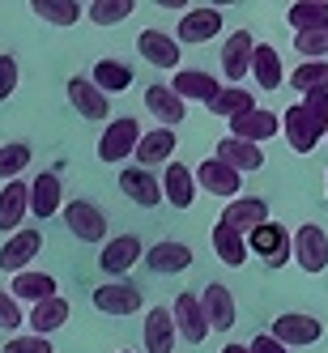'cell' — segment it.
<instances>
[{
  "label": "cell",
  "instance_id": "1",
  "mask_svg": "<svg viewBox=\"0 0 328 353\" xmlns=\"http://www.w3.org/2000/svg\"><path fill=\"white\" fill-rule=\"evenodd\" d=\"M247 247H251V256H260L269 268H282V264L294 260V234L286 230L282 221H264L260 230H251Z\"/></svg>",
  "mask_w": 328,
  "mask_h": 353
},
{
  "label": "cell",
  "instance_id": "2",
  "mask_svg": "<svg viewBox=\"0 0 328 353\" xmlns=\"http://www.w3.org/2000/svg\"><path fill=\"white\" fill-rule=\"evenodd\" d=\"M141 123L133 115H119L107 123V132L98 137V158H103L107 166L111 162H124V158H137V145H141Z\"/></svg>",
  "mask_w": 328,
  "mask_h": 353
},
{
  "label": "cell",
  "instance_id": "3",
  "mask_svg": "<svg viewBox=\"0 0 328 353\" xmlns=\"http://www.w3.org/2000/svg\"><path fill=\"white\" fill-rule=\"evenodd\" d=\"M64 225L77 243H107V213L94 200H68L64 205Z\"/></svg>",
  "mask_w": 328,
  "mask_h": 353
},
{
  "label": "cell",
  "instance_id": "4",
  "mask_svg": "<svg viewBox=\"0 0 328 353\" xmlns=\"http://www.w3.org/2000/svg\"><path fill=\"white\" fill-rule=\"evenodd\" d=\"M273 336L286 349H302V345H316L324 336V323L316 315H302V311H282L273 319Z\"/></svg>",
  "mask_w": 328,
  "mask_h": 353
},
{
  "label": "cell",
  "instance_id": "5",
  "mask_svg": "<svg viewBox=\"0 0 328 353\" xmlns=\"http://www.w3.org/2000/svg\"><path fill=\"white\" fill-rule=\"evenodd\" d=\"M294 264L302 268V272H324L328 268V234L320 230V225L311 221V225H298L294 230Z\"/></svg>",
  "mask_w": 328,
  "mask_h": 353
},
{
  "label": "cell",
  "instance_id": "6",
  "mask_svg": "<svg viewBox=\"0 0 328 353\" xmlns=\"http://www.w3.org/2000/svg\"><path fill=\"white\" fill-rule=\"evenodd\" d=\"M196 183H200V192H209V196H222L226 205H231V200H239L243 174H239V170H231L226 162H218V158H205V162L196 166Z\"/></svg>",
  "mask_w": 328,
  "mask_h": 353
},
{
  "label": "cell",
  "instance_id": "7",
  "mask_svg": "<svg viewBox=\"0 0 328 353\" xmlns=\"http://www.w3.org/2000/svg\"><path fill=\"white\" fill-rule=\"evenodd\" d=\"M39 251H43V234L39 230H17V234L5 239V247H0V268L13 272V276L17 272H30Z\"/></svg>",
  "mask_w": 328,
  "mask_h": 353
},
{
  "label": "cell",
  "instance_id": "8",
  "mask_svg": "<svg viewBox=\"0 0 328 353\" xmlns=\"http://www.w3.org/2000/svg\"><path fill=\"white\" fill-rule=\"evenodd\" d=\"M256 39H251L247 30H235L231 39L222 43V77L226 81H243L251 72V60H256Z\"/></svg>",
  "mask_w": 328,
  "mask_h": 353
},
{
  "label": "cell",
  "instance_id": "9",
  "mask_svg": "<svg viewBox=\"0 0 328 353\" xmlns=\"http://www.w3.org/2000/svg\"><path fill=\"white\" fill-rule=\"evenodd\" d=\"M141 302H145L141 285H133V281H107L94 290V307L103 315H137Z\"/></svg>",
  "mask_w": 328,
  "mask_h": 353
},
{
  "label": "cell",
  "instance_id": "10",
  "mask_svg": "<svg viewBox=\"0 0 328 353\" xmlns=\"http://www.w3.org/2000/svg\"><path fill=\"white\" fill-rule=\"evenodd\" d=\"M171 315H175V327H180V336L188 345H200L209 336V319H205V307H200L196 294H180L171 302Z\"/></svg>",
  "mask_w": 328,
  "mask_h": 353
},
{
  "label": "cell",
  "instance_id": "11",
  "mask_svg": "<svg viewBox=\"0 0 328 353\" xmlns=\"http://www.w3.org/2000/svg\"><path fill=\"white\" fill-rule=\"evenodd\" d=\"M119 188H124V196H128L133 205H141V209H154V205H162V200H166L162 183H158L145 166H124V170H119Z\"/></svg>",
  "mask_w": 328,
  "mask_h": 353
},
{
  "label": "cell",
  "instance_id": "12",
  "mask_svg": "<svg viewBox=\"0 0 328 353\" xmlns=\"http://www.w3.org/2000/svg\"><path fill=\"white\" fill-rule=\"evenodd\" d=\"M145 111L154 119H162V128H180L188 119V103L171 90V81L166 85H145Z\"/></svg>",
  "mask_w": 328,
  "mask_h": 353
},
{
  "label": "cell",
  "instance_id": "13",
  "mask_svg": "<svg viewBox=\"0 0 328 353\" xmlns=\"http://www.w3.org/2000/svg\"><path fill=\"white\" fill-rule=\"evenodd\" d=\"M200 307H205V319H209L213 332H231L235 327V294H231V285L209 281L200 290Z\"/></svg>",
  "mask_w": 328,
  "mask_h": 353
},
{
  "label": "cell",
  "instance_id": "14",
  "mask_svg": "<svg viewBox=\"0 0 328 353\" xmlns=\"http://www.w3.org/2000/svg\"><path fill=\"white\" fill-rule=\"evenodd\" d=\"M137 52L154 64V68H175L180 72V39L175 34H166V30H141L137 34Z\"/></svg>",
  "mask_w": 328,
  "mask_h": 353
},
{
  "label": "cell",
  "instance_id": "15",
  "mask_svg": "<svg viewBox=\"0 0 328 353\" xmlns=\"http://www.w3.org/2000/svg\"><path fill=\"white\" fill-rule=\"evenodd\" d=\"M218 221H226L239 234H251V230H260V225L269 221V205H264L260 196H239V200H231V205L222 209Z\"/></svg>",
  "mask_w": 328,
  "mask_h": 353
},
{
  "label": "cell",
  "instance_id": "16",
  "mask_svg": "<svg viewBox=\"0 0 328 353\" xmlns=\"http://www.w3.org/2000/svg\"><path fill=\"white\" fill-rule=\"evenodd\" d=\"M26 213H30V183L13 179V183L0 188V230L17 234L21 221H26Z\"/></svg>",
  "mask_w": 328,
  "mask_h": 353
},
{
  "label": "cell",
  "instance_id": "17",
  "mask_svg": "<svg viewBox=\"0 0 328 353\" xmlns=\"http://www.w3.org/2000/svg\"><path fill=\"white\" fill-rule=\"evenodd\" d=\"M68 103L77 107L81 119H107L111 115V98L98 90L90 77H68Z\"/></svg>",
  "mask_w": 328,
  "mask_h": 353
},
{
  "label": "cell",
  "instance_id": "18",
  "mask_svg": "<svg viewBox=\"0 0 328 353\" xmlns=\"http://www.w3.org/2000/svg\"><path fill=\"white\" fill-rule=\"evenodd\" d=\"M30 213H35L39 221L64 213V188H60V174L43 170L39 179H30Z\"/></svg>",
  "mask_w": 328,
  "mask_h": 353
},
{
  "label": "cell",
  "instance_id": "19",
  "mask_svg": "<svg viewBox=\"0 0 328 353\" xmlns=\"http://www.w3.org/2000/svg\"><path fill=\"white\" fill-rule=\"evenodd\" d=\"M282 132H286V141H290L294 154H311V149L324 141V137L316 132L311 115L302 111V103H294V107H286V111H282Z\"/></svg>",
  "mask_w": 328,
  "mask_h": 353
},
{
  "label": "cell",
  "instance_id": "20",
  "mask_svg": "<svg viewBox=\"0 0 328 353\" xmlns=\"http://www.w3.org/2000/svg\"><path fill=\"white\" fill-rule=\"evenodd\" d=\"M141 332H145V353H171L175 349V336H180L171 307H149Z\"/></svg>",
  "mask_w": 328,
  "mask_h": 353
},
{
  "label": "cell",
  "instance_id": "21",
  "mask_svg": "<svg viewBox=\"0 0 328 353\" xmlns=\"http://www.w3.org/2000/svg\"><path fill=\"white\" fill-rule=\"evenodd\" d=\"M222 30V9H213V5H196V9H188L184 17H180V43H209L213 34Z\"/></svg>",
  "mask_w": 328,
  "mask_h": 353
},
{
  "label": "cell",
  "instance_id": "22",
  "mask_svg": "<svg viewBox=\"0 0 328 353\" xmlns=\"http://www.w3.org/2000/svg\"><path fill=\"white\" fill-rule=\"evenodd\" d=\"M141 256H145L141 239H137V234H119V239L103 243V251H98V264H103V272L119 276V272H128V268H133Z\"/></svg>",
  "mask_w": 328,
  "mask_h": 353
},
{
  "label": "cell",
  "instance_id": "23",
  "mask_svg": "<svg viewBox=\"0 0 328 353\" xmlns=\"http://www.w3.org/2000/svg\"><path fill=\"white\" fill-rule=\"evenodd\" d=\"M171 90L175 94H180L184 98V103H188V98H196V103H213V98L226 90V85H218L213 81V72H200V68H180V72H175V77H171Z\"/></svg>",
  "mask_w": 328,
  "mask_h": 353
},
{
  "label": "cell",
  "instance_id": "24",
  "mask_svg": "<svg viewBox=\"0 0 328 353\" xmlns=\"http://www.w3.org/2000/svg\"><path fill=\"white\" fill-rule=\"evenodd\" d=\"M277 132H282V115H273V111H247L239 119H231V137L239 141H251V145H260V141H273Z\"/></svg>",
  "mask_w": 328,
  "mask_h": 353
},
{
  "label": "cell",
  "instance_id": "25",
  "mask_svg": "<svg viewBox=\"0 0 328 353\" xmlns=\"http://www.w3.org/2000/svg\"><path fill=\"white\" fill-rule=\"evenodd\" d=\"M213 158L218 162H226V166H231V170H260L264 166V154H260V145H251V141H239V137H222L218 141V149H213Z\"/></svg>",
  "mask_w": 328,
  "mask_h": 353
},
{
  "label": "cell",
  "instance_id": "26",
  "mask_svg": "<svg viewBox=\"0 0 328 353\" xmlns=\"http://www.w3.org/2000/svg\"><path fill=\"white\" fill-rule=\"evenodd\" d=\"M209 243H213V256L222 260V264H231V268H243L247 264V234H239V230H231L226 221H213V230H209Z\"/></svg>",
  "mask_w": 328,
  "mask_h": 353
},
{
  "label": "cell",
  "instance_id": "27",
  "mask_svg": "<svg viewBox=\"0 0 328 353\" xmlns=\"http://www.w3.org/2000/svg\"><path fill=\"white\" fill-rule=\"evenodd\" d=\"M162 192H166V200H171L175 209H192V200H196V192H200L196 170H188L184 162H171L166 174H162Z\"/></svg>",
  "mask_w": 328,
  "mask_h": 353
},
{
  "label": "cell",
  "instance_id": "28",
  "mask_svg": "<svg viewBox=\"0 0 328 353\" xmlns=\"http://www.w3.org/2000/svg\"><path fill=\"white\" fill-rule=\"evenodd\" d=\"M145 264L154 268V272H162V276L184 272L192 264V247L188 243H175V239H162V243H154V247L145 251Z\"/></svg>",
  "mask_w": 328,
  "mask_h": 353
},
{
  "label": "cell",
  "instance_id": "29",
  "mask_svg": "<svg viewBox=\"0 0 328 353\" xmlns=\"http://www.w3.org/2000/svg\"><path fill=\"white\" fill-rule=\"evenodd\" d=\"M171 154H175V128H149L137 145V166H171Z\"/></svg>",
  "mask_w": 328,
  "mask_h": 353
},
{
  "label": "cell",
  "instance_id": "30",
  "mask_svg": "<svg viewBox=\"0 0 328 353\" xmlns=\"http://www.w3.org/2000/svg\"><path fill=\"white\" fill-rule=\"evenodd\" d=\"M9 294L17 298V302H47V298H56V276H47V272H17L13 276V285H9Z\"/></svg>",
  "mask_w": 328,
  "mask_h": 353
},
{
  "label": "cell",
  "instance_id": "31",
  "mask_svg": "<svg viewBox=\"0 0 328 353\" xmlns=\"http://www.w3.org/2000/svg\"><path fill=\"white\" fill-rule=\"evenodd\" d=\"M68 323V298H47V302H39V307L30 311V332L35 336H52L56 327H64Z\"/></svg>",
  "mask_w": 328,
  "mask_h": 353
},
{
  "label": "cell",
  "instance_id": "32",
  "mask_svg": "<svg viewBox=\"0 0 328 353\" xmlns=\"http://www.w3.org/2000/svg\"><path fill=\"white\" fill-rule=\"evenodd\" d=\"M90 81L111 98V94L133 90V68H128V64H119V60H98L94 72H90Z\"/></svg>",
  "mask_w": 328,
  "mask_h": 353
},
{
  "label": "cell",
  "instance_id": "33",
  "mask_svg": "<svg viewBox=\"0 0 328 353\" xmlns=\"http://www.w3.org/2000/svg\"><path fill=\"white\" fill-rule=\"evenodd\" d=\"M286 21L294 26V34L302 30H324L328 26V0H298L286 9Z\"/></svg>",
  "mask_w": 328,
  "mask_h": 353
},
{
  "label": "cell",
  "instance_id": "34",
  "mask_svg": "<svg viewBox=\"0 0 328 353\" xmlns=\"http://www.w3.org/2000/svg\"><path fill=\"white\" fill-rule=\"evenodd\" d=\"M209 111H213L218 119L231 123V119H239V115H247V111H256V98H251L243 85H226L213 103H209Z\"/></svg>",
  "mask_w": 328,
  "mask_h": 353
},
{
  "label": "cell",
  "instance_id": "35",
  "mask_svg": "<svg viewBox=\"0 0 328 353\" xmlns=\"http://www.w3.org/2000/svg\"><path fill=\"white\" fill-rule=\"evenodd\" d=\"M251 77H256L260 90H282V56H277V47H269V43L256 47V60H251Z\"/></svg>",
  "mask_w": 328,
  "mask_h": 353
},
{
  "label": "cell",
  "instance_id": "36",
  "mask_svg": "<svg viewBox=\"0 0 328 353\" xmlns=\"http://www.w3.org/2000/svg\"><path fill=\"white\" fill-rule=\"evenodd\" d=\"M30 13L52 21V26H73V21L86 17V5H77V0H35Z\"/></svg>",
  "mask_w": 328,
  "mask_h": 353
},
{
  "label": "cell",
  "instance_id": "37",
  "mask_svg": "<svg viewBox=\"0 0 328 353\" xmlns=\"http://www.w3.org/2000/svg\"><path fill=\"white\" fill-rule=\"evenodd\" d=\"M290 90H298L302 98L328 90V60H302V64L290 72Z\"/></svg>",
  "mask_w": 328,
  "mask_h": 353
},
{
  "label": "cell",
  "instance_id": "38",
  "mask_svg": "<svg viewBox=\"0 0 328 353\" xmlns=\"http://www.w3.org/2000/svg\"><path fill=\"white\" fill-rule=\"evenodd\" d=\"M30 158H35V154H30V145H26V141H9V145H0V179L13 183L17 174L30 166Z\"/></svg>",
  "mask_w": 328,
  "mask_h": 353
},
{
  "label": "cell",
  "instance_id": "39",
  "mask_svg": "<svg viewBox=\"0 0 328 353\" xmlns=\"http://www.w3.org/2000/svg\"><path fill=\"white\" fill-rule=\"evenodd\" d=\"M133 9H137L133 0H94V5H86V17L94 26H119Z\"/></svg>",
  "mask_w": 328,
  "mask_h": 353
},
{
  "label": "cell",
  "instance_id": "40",
  "mask_svg": "<svg viewBox=\"0 0 328 353\" xmlns=\"http://www.w3.org/2000/svg\"><path fill=\"white\" fill-rule=\"evenodd\" d=\"M294 52L302 60H328V26L324 30H302V34H294Z\"/></svg>",
  "mask_w": 328,
  "mask_h": 353
},
{
  "label": "cell",
  "instance_id": "41",
  "mask_svg": "<svg viewBox=\"0 0 328 353\" xmlns=\"http://www.w3.org/2000/svg\"><path fill=\"white\" fill-rule=\"evenodd\" d=\"M302 111L311 115L316 132L328 141V90H320V94H307V98H302Z\"/></svg>",
  "mask_w": 328,
  "mask_h": 353
},
{
  "label": "cell",
  "instance_id": "42",
  "mask_svg": "<svg viewBox=\"0 0 328 353\" xmlns=\"http://www.w3.org/2000/svg\"><path fill=\"white\" fill-rule=\"evenodd\" d=\"M21 323H30L26 315H21V302H17L13 294L0 290V327H5V332H13V327H21Z\"/></svg>",
  "mask_w": 328,
  "mask_h": 353
},
{
  "label": "cell",
  "instance_id": "43",
  "mask_svg": "<svg viewBox=\"0 0 328 353\" xmlns=\"http://www.w3.org/2000/svg\"><path fill=\"white\" fill-rule=\"evenodd\" d=\"M17 60L13 56H0V103H9L13 98V90H17Z\"/></svg>",
  "mask_w": 328,
  "mask_h": 353
},
{
  "label": "cell",
  "instance_id": "44",
  "mask_svg": "<svg viewBox=\"0 0 328 353\" xmlns=\"http://www.w3.org/2000/svg\"><path fill=\"white\" fill-rule=\"evenodd\" d=\"M5 353H52V341L47 336H13L9 345H5Z\"/></svg>",
  "mask_w": 328,
  "mask_h": 353
},
{
  "label": "cell",
  "instance_id": "45",
  "mask_svg": "<svg viewBox=\"0 0 328 353\" xmlns=\"http://www.w3.org/2000/svg\"><path fill=\"white\" fill-rule=\"evenodd\" d=\"M251 353H290V349H286L282 341H277L273 332H260L256 341H251Z\"/></svg>",
  "mask_w": 328,
  "mask_h": 353
},
{
  "label": "cell",
  "instance_id": "46",
  "mask_svg": "<svg viewBox=\"0 0 328 353\" xmlns=\"http://www.w3.org/2000/svg\"><path fill=\"white\" fill-rule=\"evenodd\" d=\"M222 353H251V345H226Z\"/></svg>",
  "mask_w": 328,
  "mask_h": 353
},
{
  "label": "cell",
  "instance_id": "47",
  "mask_svg": "<svg viewBox=\"0 0 328 353\" xmlns=\"http://www.w3.org/2000/svg\"><path fill=\"white\" fill-rule=\"evenodd\" d=\"M124 353H128V349H124Z\"/></svg>",
  "mask_w": 328,
  "mask_h": 353
}]
</instances>
